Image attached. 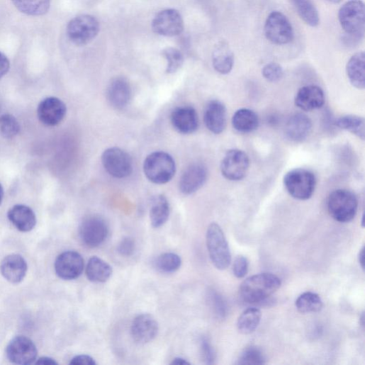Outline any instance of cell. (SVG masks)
Returning <instances> with one entry per match:
<instances>
[{
  "instance_id": "9c48e42d",
  "label": "cell",
  "mask_w": 365,
  "mask_h": 365,
  "mask_svg": "<svg viewBox=\"0 0 365 365\" xmlns=\"http://www.w3.org/2000/svg\"><path fill=\"white\" fill-rule=\"evenodd\" d=\"M101 162L107 173L116 179L127 178L133 171L131 157L119 148L106 150L102 155Z\"/></svg>"
},
{
  "instance_id": "4fadbf2b",
  "label": "cell",
  "mask_w": 365,
  "mask_h": 365,
  "mask_svg": "<svg viewBox=\"0 0 365 365\" xmlns=\"http://www.w3.org/2000/svg\"><path fill=\"white\" fill-rule=\"evenodd\" d=\"M84 267L82 257L76 252H66L57 258L55 269L57 275L65 281H72L79 278Z\"/></svg>"
},
{
  "instance_id": "f907efd6",
  "label": "cell",
  "mask_w": 365,
  "mask_h": 365,
  "mask_svg": "<svg viewBox=\"0 0 365 365\" xmlns=\"http://www.w3.org/2000/svg\"><path fill=\"white\" fill-rule=\"evenodd\" d=\"M361 226L364 228V215H362L361 218Z\"/></svg>"
},
{
  "instance_id": "ffe728a7",
  "label": "cell",
  "mask_w": 365,
  "mask_h": 365,
  "mask_svg": "<svg viewBox=\"0 0 365 365\" xmlns=\"http://www.w3.org/2000/svg\"><path fill=\"white\" fill-rule=\"evenodd\" d=\"M132 98V89L129 82L124 78L118 77L111 81L107 89V99L110 104L117 109H123Z\"/></svg>"
},
{
  "instance_id": "4316f807",
  "label": "cell",
  "mask_w": 365,
  "mask_h": 365,
  "mask_svg": "<svg viewBox=\"0 0 365 365\" xmlns=\"http://www.w3.org/2000/svg\"><path fill=\"white\" fill-rule=\"evenodd\" d=\"M232 125L238 133H251L259 128V119L254 111L249 108H240L233 114Z\"/></svg>"
},
{
  "instance_id": "9a60e30c",
  "label": "cell",
  "mask_w": 365,
  "mask_h": 365,
  "mask_svg": "<svg viewBox=\"0 0 365 365\" xmlns=\"http://www.w3.org/2000/svg\"><path fill=\"white\" fill-rule=\"evenodd\" d=\"M67 113L66 104L59 98L51 96L43 99L38 108V115L45 126L60 125Z\"/></svg>"
},
{
  "instance_id": "bcb514c9",
  "label": "cell",
  "mask_w": 365,
  "mask_h": 365,
  "mask_svg": "<svg viewBox=\"0 0 365 365\" xmlns=\"http://www.w3.org/2000/svg\"><path fill=\"white\" fill-rule=\"evenodd\" d=\"M37 364H47V365H52V364H57V361H56L54 359L48 357V356H43L38 359L37 361L35 362Z\"/></svg>"
},
{
  "instance_id": "816d5d0a",
  "label": "cell",
  "mask_w": 365,
  "mask_h": 365,
  "mask_svg": "<svg viewBox=\"0 0 365 365\" xmlns=\"http://www.w3.org/2000/svg\"><path fill=\"white\" fill-rule=\"evenodd\" d=\"M332 1L335 3H339L342 1V0H332Z\"/></svg>"
},
{
  "instance_id": "7a4b0ae2",
  "label": "cell",
  "mask_w": 365,
  "mask_h": 365,
  "mask_svg": "<svg viewBox=\"0 0 365 365\" xmlns=\"http://www.w3.org/2000/svg\"><path fill=\"white\" fill-rule=\"evenodd\" d=\"M338 20L348 43H359L364 38L365 9L361 0H349L339 9Z\"/></svg>"
},
{
  "instance_id": "2e32d148",
  "label": "cell",
  "mask_w": 365,
  "mask_h": 365,
  "mask_svg": "<svg viewBox=\"0 0 365 365\" xmlns=\"http://www.w3.org/2000/svg\"><path fill=\"white\" fill-rule=\"evenodd\" d=\"M171 121L174 128L182 135L194 133L199 125L198 113L191 106L176 108L172 113Z\"/></svg>"
},
{
  "instance_id": "ee69618b",
  "label": "cell",
  "mask_w": 365,
  "mask_h": 365,
  "mask_svg": "<svg viewBox=\"0 0 365 365\" xmlns=\"http://www.w3.org/2000/svg\"><path fill=\"white\" fill-rule=\"evenodd\" d=\"M96 364L94 359L86 354L77 355L70 361V364L74 365H95Z\"/></svg>"
},
{
  "instance_id": "8d00e7d4",
  "label": "cell",
  "mask_w": 365,
  "mask_h": 365,
  "mask_svg": "<svg viewBox=\"0 0 365 365\" xmlns=\"http://www.w3.org/2000/svg\"><path fill=\"white\" fill-rule=\"evenodd\" d=\"M266 358L261 349L256 347L246 349L237 359V364H264Z\"/></svg>"
},
{
  "instance_id": "74e56055",
  "label": "cell",
  "mask_w": 365,
  "mask_h": 365,
  "mask_svg": "<svg viewBox=\"0 0 365 365\" xmlns=\"http://www.w3.org/2000/svg\"><path fill=\"white\" fill-rule=\"evenodd\" d=\"M163 55L167 61V73H175L183 65L184 56L179 50L173 47L167 48L163 51Z\"/></svg>"
},
{
  "instance_id": "277c9868",
  "label": "cell",
  "mask_w": 365,
  "mask_h": 365,
  "mask_svg": "<svg viewBox=\"0 0 365 365\" xmlns=\"http://www.w3.org/2000/svg\"><path fill=\"white\" fill-rule=\"evenodd\" d=\"M206 245L210 259L214 266L220 271L230 265L232 258L228 243L221 228L215 223L207 230Z\"/></svg>"
},
{
  "instance_id": "44dd1931",
  "label": "cell",
  "mask_w": 365,
  "mask_h": 365,
  "mask_svg": "<svg viewBox=\"0 0 365 365\" xmlns=\"http://www.w3.org/2000/svg\"><path fill=\"white\" fill-rule=\"evenodd\" d=\"M28 266L26 259L19 254H11L4 259L1 270L4 277L10 283L18 284L26 276Z\"/></svg>"
},
{
  "instance_id": "8992f818",
  "label": "cell",
  "mask_w": 365,
  "mask_h": 365,
  "mask_svg": "<svg viewBox=\"0 0 365 365\" xmlns=\"http://www.w3.org/2000/svg\"><path fill=\"white\" fill-rule=\"evenodd\" d=\"M284 185L293 198L305 201L310 198L315 191L316 178L309 170L296 169L286 174Z\"/></svg>"
},
{
  "instance_id": "52a82bcc",
  "label": "cell",
  "mask_w": 365,
  "mask_h": 365,
  "mask_svg": "<svg viewBox=\"0 0 365 365\" xmlns=\"http://www.w3.org/2000/svg\"><path fill=\"white\" fill-rule=\"evenodd\" d=\"M264 33L266 38L276 45H286L294 38V30L288 18L279 11L272 12L267 18Z\"/></svg>"
},
{
  "instance_id": "7bdbcfd3",
  "label": "cell",
  "mask_w": 365,
  "mask_h": 365,
  "mask_svg": "<svg viewBox=\"0 0 365 365\" xmlns=\"http://www.w3.org/2000/svg\"><path fill=\"white\" fill-rule=\"evenodd\" d=\"M201 349L202 358L205 363L207 364H213L215 358V352L208 340L202 339Z\"/></svg>"
},
{
  "instance_id": "836d02e7",
  "label": "cell",
  "mask_w": 365,
  "mask_h": 365,
  "mask_svg": "<svg viewBox=\"0 0 365 365\" xmlns=\"http://www.w3.org/2000/svg\"><path fill=\"white\" fill-rule=\"evenodd\" d=\"M296 306L300 313L306 314L320 311L323 303L318 294L307 292L298 297L296 301Z\"/></svg>"
},
{
  "instance_id": "d590c367",
  "label": "cell",
  "mask_w": 365,
  "mask_h": 365,
  "mask_svg": "<svg viewBox=\"0 0 365 365\" xmlns=\"http://www.w3.org/2000/svg\"><path fill=\"white\" fill-rule=\"evenodd\" d=\"M21 127L17 118L12 114L0 116V134L6 139H13L20 133Z\"/></svg>"
},
{
  "instance_id": "f1b7e54d",
  "label": "cell",
  "mask_w": 365,
  "mask_h": 365,
  "mask_svg": "<svg viewBox=\"0 0 365 365\" xmlns=\"http://www.w3.org/2000/svg\"><path fill=\"white\" fill-rule=\"evenodd\" d=\"M16 9L30 16H42L48 13L51 0H11Z\"/></svg>"
},
{
  "instance_id": "ba28073f",
  "label": "cell",
  "mask_w": 365,
  "mask_h": 365,
  "mask_svg": "<svg viewBox=\"0 0 365 365\" xmlns=\"http://www.w3.org/2000/svg\"><path fill=\"white\" fill-rule=\"evenodd\" d=\"M99 32V23L93 16L82 15L72 19L68 24L67 34L77 45H85L91 42Z\"/></svg>"
},
{
  "instance_id": "d6a6232c",
  "label": "cell",
  "mask_w": 365,
  "mask_h": 365,
  "mask_svg": "<svg viewBox=\"0 0 365 365\" xmlns=\"http://www.w3.org/2000/svg\"><path fill=\"white\" fill-rule=\"evenodd\" d=\"M295 6L299 16L308 26L311 28L319 26V13L310 0H295Z\"/></svg>"
},
{
  "instance_id": "4dcf8cb0",
  "label": "cell",
  "mask_w": 365,
  "mask_h": 365,
  "mask_svg": "<svg viewBox=\"0 0 365 365\" xmlns=\"http://www.w3.org/2000/svg\"><path fill=\"white\" fill-rule=\"evenodd\" d=\"M262 314L259 309L250 308L243 312L237 320V327L238 331L243 335H249L254 332L259 327Z\"/></svg>"
},
{
  "instance_id": "f6af8a7d",
  "label": "cell",
  "mask_w": 365,
  "mask_h": 365,
  "mask_svg": "<svg viewBox=\"0 0 365 365\" xmlns=\"http://www.w3.org/2000/svg\"><path fill=\"white\" fill-rule=\"evenodd\" d=\"M11 63L7 56L0 52V79L4 77L10 70Z\"/></svg>"
},
{
  "instance_id": "7402d4cb",
  "label": "cell",
  "mask_w": 365,
  "mask_h": 365,
  "mask_svg": "<svg viewBox=\"0 0 365 365\" xmlns=\"http://www.w3.org/2000/svg\"><path fill=\"white\" fill-rule=\"evenodd\" d=\"M295 103L299 108L306 111L318 109L325 103L324 92L315 85L303 86L297 93Z\"/></svg>"
},
{
  "instance_id": "d6986e66",
  "label": "cell",
  "mask_w": 365,
  "mask_h": 365,
  "mask_svg": "<svg viewBox=\"0 0 365 365\" xmlns=\"http://www.w3.org/2000/svg\"><path fill=\"white\" fill-rule=\"evenodd\" d=\"M227 112L224 104L218 101H210L204 111V123L207 129L215 135L222 133L226 127Z\"/></svg>"
},
{
  "instance_id": "ac0fdd59",
  "label": "cell",
  "mask_w": 365,
  "mask_h": 365,
  "mask_svg": "<svg viewBox=\"0 0 365 365\" xmlns=\"http://www.w3.org/2000/svg\"><path fill=\"white\" fill-rule=\"evenodd\" d=\"M207 177V169L203 164H192L186 169L181 176L179 189L185 195L192 194L204 185Z\"/></svg>"
},
{
  "instance_id": "ab89813d",
  "label": "cell",
  "mask_w": 365,
  "mask_h": 365,
  "mask_svg": "<svg viewBox=\"0 0 365 365\" xmlns=\"http://www.w3.org/2000/svg\"><path fill=\"white\" fill-rule=\"evenodd\" d=\"M209 302L215 315L220 318H224L226 315V305L222 297L215 292H210Z\"/></svg>"
},
{
  "instance_id": "c3c4849f",
  "label": "cell",
  "mask_w": 365,
  "mask_h": 365,
  "mask_svg": "<svg viewBox=\"0 0 365 365\" xmlns=\"http://www.w3.org/2000/svg\"><path fill=\"white\" fill-rule=\"evenodd\" d=\"M359 262L363 270H364V248L363 247L359 254Z\"/></svg>"
},
{
  "instance_id": "6da1fadb",
  "label": "cell",
  "mask_w": 365,
  "mask_h": 365,
  "mask_svg": "<svg viewBox=\"0 0 365 365\" xmlns=\"http://www.w3.org/2000/svg\"><path fill=\"white\" fill-rule=\"evenodd\" d=\"M281 286V279L272 274H261L243 281L239 289L243 302L263 305Z\"/></svg>"
},
{
  "instance_id": "b9f144b4",
  "label": "cell",
  "mask_w": 365,
  "mask_h": 365,
  "mask_svg": "<svg viewBox=\"0 0 365 365\" xmlns=\"http://www.w3.org/2000/svg\"><path fill=\"white\" fill-rule=\"evenodd\" d=\"M136 249L135 241L133 238L127 237L121 240L118 246V252L123 257H131Z\"/></svg>"
},
{
  "instance_id": "8fae6325",
  "label": "cell",
  "mask_w": 365,
  "mask_h": 365,
  "mask_svg": "<svg viewBox=\"0 0 365 365\" xmlns=\"http://www.w3.org/2000/svg\"><path fill=\"white\" fill-rule=\"evenodd\" d=\"M108 235L106 221L98 216H91L83 220L79 228V236L84 245L96 248L104 242Z\"/></svg>"
},
{
  "instance_id": "5bb4252c",
  "label": "cell",
  "mask_w": 365,
  "mask_h": 365,
  "mask_svg": "<svg viewBox=\"0 0 365 365\" xmlns=\"http://www.w3.org/2000/svg\"><path fill=\"white\" fill-rule=\"evenodd\" d=\"M154 32L159 35L174 37L184 30V21L176 10H165L157 15L152 22Z\"/></svg>"
},
{
  "instance_id": "1f68e13d",
  "label": "cell",
  "mask_w": 365,
  "mask_h": 365,
  "mask_svg": "<svg viewBox=\"0 0 365 365\" xmlns=\"http://www.w3.org/2000/svg\"><path fill=\"white\" fill-rule=\"evenodd\" d=\"M364 119L362 117L354 115L342 116L336 121V125L345 131L354 135L361 140L365 137Z\"/></svg>"
},
{
  "instance_id": "83f0119b",
  "label": "cell",
  "mask_w": 365,
  "mask_h": 365,
  "mask_svg": "<svg viewBox=\"0 0 365 365\" xmlns=\"http://www.w3.org/2000/svg\"><path fill=\"white\" fill-rule=\"evenodd\" d=\"M86 275L91 282L104 283L111 276L112 268L102 259L94 257L87 264Z\"/></svg>"
},
{
  "instance_id": "60d3db41",
  "label": "cell",
  "mask_w": 365,
  "mask_h": 365,
  "mask_svg": "<svg viewBox=\"0 0 365 365\" xmlns=\"http://www.w3.org/2000/svg\"><path fill=\"white\" fill-rule=\"evenodd\" d=\"M232 271L236 278H245L249 271V262L247 259L242 256L237 257L234 261Z\"/></svg>"
},
{
  "instance_id": "5b68a950",
  "label": "cell",
  "mask_w": 365,
  "mask_h": 365,
  "mask_svg": "<svg viewBox=\"0 0 365 365\" xmlns=\"http://www.w3.org/2000/svg\"><path fill=\"white\" fill-rule=\"evenodd\" d=\"M358 201L350 191L338 189L330 193L327 200V209L330 215L340 223L351 221L356 215Z\"/></svg>"
},
{
  "instance_id": "484cf974",
  "label": "cell",
  "mask_w": 365,
  "mask_h": 365,
  "mask_svg": "<svg viewBox=\"0 0 365 365\" xmlns=\"http://www.w3.org/2000/svg\"><path fill=\"white\" fill-rule=\"evenodd\" d=\"M347 77L353 86L363 89L365 86V55L364 52L354 54L346 67Z\"/></svg>"
},
{
  "instance_id": "3957f363",
  "label": "cell",
  "mask_w": 365,
  "mask_h": 365,
  "mask_svg": "<svg viewBox=\"0 0 365 365\" xmlns=\"http://www.w3.org/2000/svg\"><path fill=\"white\" fill-rule=\"evenodd\" d=\"M176 171L173 157L163 152L150 155L144 163V172L147 178L156 184H165L174 176Z\"/></svg>"
},
{
  "instance_id": "f35d334b",
  "label": "cell",
  "mask_w": 365,
  "mask_h": 365,
  "mask_svg": "<svg viewBox=\"0 0 365 365\" xmlns=\"http://www.w3.org/2000/svg\"><path fill=\"white\" fill-rule=\"evenodd\" d=\"M262 74L269 82H277L283 78V69L279 64L271 62L264 66Z\"/></svg>"
},
{
  "instance_id": "681fc988",
  "label": "cell",
  "mask_w": 365,
  "mask_h": 365,
  "mask_svg": "<svg viewBox=\"0 0 365 365\" xmlns=\"http://www.w3.org/2000/svg\"><path fill=\"white\" fill-rule=\"evenodd\" d=\"M4 197V189L1 184H0V205H1V203L3 202Z\"/></svg>"
},
{
  "instance_id": "7dc6e473",
  "label": "cell",
  "mask_w": 365,
  "mask_h": 365,
  "mask_svg": "<svg viewBox=\"0 0 365 365\" xmlns=\"http://www.w3.org/2000/svg\"><path fill=\"white\" fill-rule=\"evenodd\" d=\"M191 363L187 361L186 359L181 358V357H176L173 359L171 364H176V365H186V364H190Z\"/></svg>"
},
{
  "instance_id": "7c38bea8",
  "label": "cell",
  "mask_w": 365,
  "mask_h": 365,
  "mask_svg": "<svg viewBox=\"0 0 365 365\" xmlns=\"http://www.w3.org/2000/svg\"><path fill=\"white\" fill-rule=\"evenodd\" d=\"M6 354L11 362L28 365L35 362L38 349L35 343L30 338L26 336H17L9 344Z\"/></svg>"
},
{
  "instance_id": "30bf717a",
  "label": "cell",
  "mask_w": 365,
  "mask_h": 365,
  "mask_svg": "<svg viewBox=\"0 0 365 365\" xmlns=\"http://www.w3.org/2000/svg\"><path fill=\"white\" fill-rule=\"evenodd\" d=\"M250 167L249 156L239 150H231L225 154L220 164L222 175L229 181H240L247 175Z\"/></svg>"
},
{
  "instance_id": "d4e9b609",
  "label": "cell",
  "mask_w": 365,
  "mask_h": 365,
  "mask_svg": "<svg viewBox=\"0 0 365 365\" xmlns=\"http://www.w3.org/2000/svg\"><path fill=\"white\" fill-rule=\"evenodd\" d=\"M212 62L215 70L221 74H228L232 71L234 55L226 42L220 41L215 46Z\"/></svg>"
},
{
  "instance_id": "cb8c5ba5",
  "label": "cell",
  "mask_w": 365,
  "mask_h": 365,
  "mask_svg": "<svg viewBox=\"0 0 365 365\" xmlns=\"http://www.w3.org/2000/svg\"><path fill=\"white\" fill-rule=\"evenodd\" d=\"M10 221L21 232H27L33 230L37 223V218L33 210L22 204L14 206L8 213Z\"/></svg>"
},
{
  "instance_id": "f546056e",
  "label": "cell",
  "mask_w": 365,
  "mask_h": 365,
  "mask_svg": "<svg viewBox=\"0 0 365 365\" xmlns=\"http://www.w3.org/2000/svg\"><path fill=\"white\" fill-rule=\"evenodd\" d=\"M170 215L169 203L164 195L158 196L154 201L151 210L150 220L154 228L164 225Z\"/></svg>"
},
{
  "instance_id": "603a6c76",
  "label": "cell",
  "mask_w": 365,
  "mask_h": 365,
  "mask_svg": "<svg viewBox=\"0 0 365 365\" xmlns=\"http://www.w3.org/2000/svg\"><path fill=\"white\" fill-rule=\"evenodd\" d=\"M312 120L308 116L296 113L288 120L286 134L292 142H301L308 138L312 132Z\"/></svg>"
},
{
  "instance_id": "e575fe53",
  "label": "cell",
  "mask_w": 365,
  "mask_h": 365,
  "mask_svg": "<svg viewBox=\"0 0 365 365\" xmlns=\"http://www.w3.org/2000/svg\"><path fill=\"white\" fill-rule=\"evenodd\" d=\"M181 259L174 253H166L159 256L155 262L156 268L162 273L172 274L181 266Z\"/></svg>"
},
{
  "instance_id": "e0dca14e",
  "label": "cell",
  "mask_w": 365,
  "mask_h": 365,
  "mask_svg": "<svg viewBox=\"0 0 365 365\" xmlns=\"http://www.w3.org/2000/svg\"><path fill=\"white\" fill-rule=\"evenodd\" d=\"M159 324L150 314L138 315L133 321L131 334L133 339L139 344H147L152 341L158 335Z\"/></svg>"
}]
</instances>
